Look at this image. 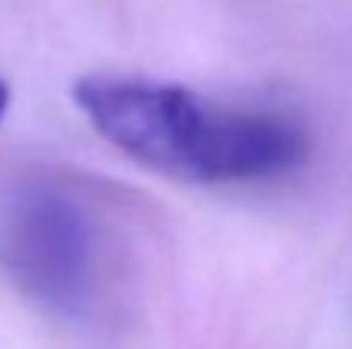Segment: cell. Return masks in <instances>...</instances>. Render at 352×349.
Listing matches in <instances>:
<instances>
[{"mask_svg":"<svg viewBox=\"0 0 352 349\" xmlns=\"http://www.w3.org/2000/svg\"><path fill=\"white\" fill-rule=\"evenodd\" d=\"M72 96L105 142L182 183H254L294 170L309 152L303 127L287 115L219 105L182 84L84 74Z\"/></svg>","mask_w":352,"mask_h":349,"instance_id":"6da1fadb","label":"cell"},{"mask_svg":"<svg viewBox=\"0 0 352 349\" xmlns=\"http://www.w3.org/2000/svg\"><path fill=\"white\" fill-rule=\"evenodd\" d=\"M0 266L59 319H84L99 291V235L90 210L56 185H28L0 220Z\"/></svg>","mask_w":352,"mask_h":349,"instance_id":"7a4b0ae2","label":"cell"},{"mask_svg":"<svg viewBox=\"0 0 352 349\" xmlns=\"http://www.w3.org/2000/svg\"><path fill=\"white\" fill-rule=\"evenodd\" d=\"M6 109H10V87H6L3 80H0V121H3Z\"/></svg>","mask_w":352,"mask_h":349,"instance_id":"3957f363","label":"cell"}]
</instances>
